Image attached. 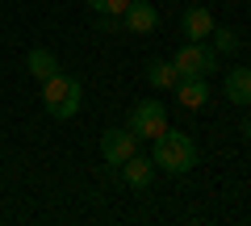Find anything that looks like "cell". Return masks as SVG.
<instances>
[{"instance_id":"277c9868","label":"cell","mask_w":251,"mask_h":226,"mask_svg":"<svg viewBox=\"0 0 251 226\" xmlns=\"http://www.w3.org/2000/svg\"><path fill=\"white\" fill-rule=\"evenodd\" d=\"M130 130H134L138 138H159L163 130H168V109L159 105V100H138L134 109H130Z\"/></svg>"},{"instance_id":"8992f818","label":"cell","mask_w":251,"mask_h":226,"mask_svg":"<svg viewBox=\"0 0 251 226\" xmlns=\"http://www.w3.org/2000/svg\"><path fill=\"white\" fill-rule=\"evenodd\" d=\"M155 25H159V13H155L151 0H130L122 13V29L126 34H155Z\"/></svg>"},{"instance_id":"7c38bea8","label":"cell","mask_w":251,"mask_h":226,"mask_svg":"<svg viewBox=\"0 0 251 226\" xmlns=\"http://www.w3.org/2000/svg\"><path fill=\"white\" fill-rule=\"evenodd\" d=\"M176 67L163 63V59H155V63H147V84H155V88H176Z\"/></svg>"},{"instance_id":"3957f363","label":"cell","mask_w":251,"mask_h":226,"mask_svg":"<svg viewBox=\"0 0 251 226\" xmlns=\"http://www.w3.org/2000/svg\"><path fill=\"white\" fill-rule=\"evenodd\" d=\"M172 67H176L180 80H209L218 72V50L205 42H184L172 54Z\"/></svg>"},{"instance_id":"4fadbf2b","label":"cell","mask_w":251,"mask_h":226,"mask_svg":"<svg viewBox=\"0 0 251 226\" xmlns=\"http://www.w3.org/2000/svg\"><path fill=\"white\" fill-rule=\"evenodd\" d=\"M209 38H214V50H222V54H234L243 46V38L234 34V29H218L214 25V34H209Z\"/></svg>"},{"instance_id":"6da1fadb","label":"cell","mask_w":251,"mask_h":226,"mask_svg":"<svg viewBox=\"0 0 251 226\" xmlns=\"http://www.w3.org/2000/svg\"><path fill=\"white\" fill-rule=\"evenodd\" d=\"M151 159H155L159 172L184 176V172L197 168L201 151H197V143H193V134H184V130H163V134L155 138V155H151Z\"/></svg>"},{"instance_id":"ba28073f","label":"cell","mask_w":251,"mask_h":226,"mask_svg":"<svg viewBox=\"0 0 251 226\" xmlns=\"http://www.w3.org/2000/svg\"><path fill=\"white\" fill-rule=\"evenodd\" d=\"M122 180L130 184V189H147V184L155 180V159H143V155H130V159L122 163Z\"/></svg>"},{"instance_id":"7a4b0ae2","label":"cell","mask_w":251,"mask_h":226,"mask_svg":"<svg viewBox=\"0 0 251 226\" xmlns=\"http://www.w3.org/2000/svg\"><path fill=\"white\" fill-rule=\"evenodd\" d=\"M80 100H84V84L75 80V75L54 72L50 80H42V105H46L50 118H59V122L75 118V113H80Z\"/></svg>"},{"instance_id":"52a82bcc","label":"cell","mask_w":251,"mask_h":226,"mask_svg":"<svg viewBox=\"0 0 251 226\" xmlns=\"http://www.w3.org/2000/svg\"><path fill=\"white\" fill-rule=\"evenodd\" d=\"M180 29H184V42H205L214 34V13L205 4H188L184 17H180Z\"/></svg>"},{"instance_id":"5b68a950","label":"cell","mask_w":251,"mask_h":226,"mask_svg":"<svg viewBox=\"0 0 251 226\" xmlns=\"http://www.w3.org/2000/svg\"><path fill=\"white\" fill-rule=\"evenodd\" d=\"M138 151V134L130 126H122V130H105L100 134V159L109 163V168H122L130 155Z\"/></svg>"},{"instance_id":"30bf717a","label":"cell","mask_w":251,"mask_h":226,"mask_svg":"<svg viewBox=\"0 0 251 226\" xmlns=\"http://www.w3.org/2000/svg\"><path fill=\"white\" fill-rule=\"evenodd\" d=\"M176 100L197 113V109L209 100V80H176Z\"/></svg>"},{"instance_id":"8fae6325","label":"cell","mask_w":251,"mask_h":226,"mask_svg":"<svg viewBox=\"0 0 251 226\" xmlns=\"http://www.w3.org/2000/svg\"><path fill=\"white\" fill-rule=\"evenodd\" d=\"M25 67H29V75L42 84V80H50V75L59 72V59H54V50H46V46H34V50L25 54Z\"/></svg>"},{"instance_id":"5bb4252c","label":"cell","mask_w":251,"mask_h":226,"mask_svg":"<svg viewBox=\"0 0 251 226\" xmlns=\"http://www.w3.org/2000/svg\"><path fill=\"white\" fill-rule=\"evenodd\" d=\"M126 4H130V0H88V9H92V13H109V17H122Z\"/></svg>"},{"instance_id":"9a60e30c","label":"cell","mask_w":251,"mask_h":226,"mask_svg":"<svg viewBox=\"0 0 251 226\" xmlns=\"http://www.w3.org/2000/svg\"><path fill=\"white\" fill-rule=\"evenodd\" d=\"M247 138H251V118H247Z\"/></svg>"},{"instance_id":"9c48e42d","label":"cell","mask_w":251,"mask_h":226,"mask_svg":"<svg viewBox=\"0 0 251 226\" xmlns=\"http://www.w3.org/2000/svg\"><path fill=\"white\" fill-rule=\"evenodd\" d=\"M222 92H226L230 105H251V67H234V72H226Z\"/></svg>"}]
</instances>
